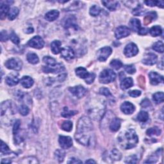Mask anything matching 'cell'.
<instances>
[{"instance_id":"6da1fadb","label":"cell","mask_w":164,"mask_h":164,"mask_svg":"<svg viewBox=\"0 0 164 164\" xmlns=\"http://www.w3.org/2000/svg\"><path fill=\"white\" fill-rule=\"evenodd\" d=\"M92 131L93 125L91 119L85 116L82 117L77 124L75 139L83 145H90L93 136Z\"/></svg>"},{"instance_id":"7a4b0ae2","label":"cell","mask_w":164,"mask_h":164,"mask_svg":"<svg viewBox=\"0 0 164 164\" xmlns=\"http://www.w3.org/2000/svg\"><path fill=\"white\" fill-rule=\"evenodd\" d=\"M118 141L121 147L125 149L135 148L139 142V137L134 130L130 129L121 133L118 137Z\"/></svg>"},{"instance_id":"3957f363","label":"cell","mask_w":164,"mask_h":164,"mask_svg":"<svg viewBox=\"0 0 164 164\" xmlns=\"http://www.w3.org/2000/svg\"><path fill=\"white\" fill-rule=\"evenodd\" d=\"M16 113V105L11 101L3 102L1 105V121L6 117L9 118Z\"/></svg>"},{"instance_id":"277c9868","label":"cell","mask_w":164,"mask_h":164,"mask_svg":"<svg viewBox=\"0 0 164 164\" xmlns=\"http://www.w3.org/2000/svg\"><path fill=\"white\" fill-rule=\"evenodd\" d=\"M116 78V74L112 70L106 69L103 70L99 75V82L101 83L107 84L115 81Z\"/></svg>"},{"instance_id":"5b68a950","label":"cell","mask_w":164,"mask_h":164,"mask_svg":"<svg viewBox=\"0 0 164 164\" xmlns=\"http://www.w3.org/2000/svg\"><path fill=\"white\" fill-rule=\"evenodd\" d=\"M5 65L8 69L19 70L22 68L23 63H22V61L20 59L17 58H13L8 60L5 63Z\"/></svg>"},{"instance_id":"8992f818","label":"cell","mask_w":164,"mask_h":164,"mask_svg":"<svg viewBox=\"0 0 164 164\" xmlns=\"http://www.w3.org/2000/svg\"><path fill=\"white\" fill-rule=\"evenodd\" d=\"M112 50L110 47H105L100 49L97 53V60L100 62H105L108 59L110 55L112 54Z\"/></svg>"},{"instance_id":"52a82bcc","label":"cell","mask_w":164,"mask_h":164,"mask_svg":"<svg viewBox=\"0 0 164 164\" xmlns=\"http://www.w3.org/2000/svg\"><path fill=\"white\" fill-rule=\"evenodd\" d=\"M42 70L45 73L56 74L64 71L65 68L62 64H56L53 66H44Z\"/></svg>"},{"instance_id":"ba28073f","label":"cell","mask_w":164,"mask_h":164,"mask_svg":"<svg viewBox=\"0 0 164 164\" xmlns=\"http://www.w3.org/2000/svg\"><path fill=\"white\" fill-rule=\"evenodd\" d=\"M69 91L72 94H73L75 97H76L78 99H80L85 96L87 91L86 88L82 85L70 87L69 88Z\"/></svg>"},{"instance_id":"9c48e42d","label":"cell","mask_w":164,"mask_h":164,"mask_svg":"<svg viewBox=\"0 0 164 164\" xmlns=\"http://www.w3.org/2000/svg\"><path fill=\"white\" fill-rule=\"evenodd\" d=\"M130 34V30L126 26H120L115 31V36L117 39H121L128 37Z\"/></svg>"},{"instance_id":"30bf717a","label":"cell","mask_w":164,"mask_h":164,"mask_svg":"<svg viewBox=\"0 0 164 164\" xmlns=\"http://www.w3.org/2000/svg\"><path fill=\"white\" fill-rule=\"evenodd\" d=\"M139 53V49L134 43H130L125 47L124 53L127 57H132L137 55Z\"/></svg>"},{"instance_id":"8fae6325","label":"cell","mask_w":164,"mask_h":164,"mask_svg":"<svg viewBox=\"0 0 164 164\" xmlns=\"http://www.w3.org/2000/svg\"><path fill=\"white\" fill-rule=\"evenodd\" d=\"M28 45L35 49H41L44 46V41L40 36H35L30 39L28 42Z\"/></svg>"},{"instance_id":"7c38bea8","label":"cell","mask_w":164,"mask_h":164,"mask_svg":"<svg viewBox=\"0 0 164 164\" xmlns=\"http://www.w3.org/2000/svg\"><path fill=\"white\" fill-rule=\"evenodd\" d=\"M61 56L62 57H63L65 60L70 61L74 59L75 56V53L71 47L66 46L62 49Z\"/></svg>"},{"instance_id":"4fadbf2b","label":"cell","mask_w":164,"mask_h":164,"mask_svg":"<svg viewBox=\"0 0 164 164\" xmlns=\"http://www.w3.org/2000/svg\"><path fill=\"white\" fill-rule=\"evenodd\" d=\"M59 142L62 149H69L73 145V140L68 136H60Z\"/></svg>"},{"instance_id":"5bb4252c","label":"cell","mask_w":164,"mask_h":164,"mask_svg":"<svg viewBox=\"0 0 164 164\" xmlns=\"http://www.w3.org/2000/svg\"><path fill=\"white\" fill-rule=\"evenodd\" d=\"M150 82L153 85H158L159 83H163V78L160 74H159L157 72H151L149 74Z\"/></svg>"},{"instance_id":"9a60e30c","label":"cell","mask_w":164,"mask_h":164,"mask_svg":"<svg viewBox=\"0 0 164 164\" xmlns=\"http://www.w3.org/2000/svg\"><path fill=\"white\" fill-rule=\"evenodd\" d=\"M121 110L125 114L130 115L132 113H134V112L135 110V106L131 103H130V102L125 101L121 105Z\"/></svg>"},{"instance_id":"2e32d148","label":"cell","mask_w":164,"mask_h":164,"mask_svg":"<svg viewBox=\"0 0 164 164\" xmlns=\"http://www.w3.org/2000/svg\"><path fill=\"white\" fill-rule=\"evenodd\" d=\"M157 56L154 53H150L145 55L144 59L142 60V63L148 65H153L157 63Z\"/></svg>"},{"instance_id":"e0dca14e","label":"cell","mask_w":164,"mask_h":164,"mask_svg":"<svg viewBox=\"0 0 164 164\" xmlns=\"http://www.w3.org/2000/svg\"><path fill=\"white\" fill-rule=\"evenodd\" d=\"M5 82L8 85L15 86L19 83V78L17 77V74L14 73H11L7 76Z\"/></svg>"},{"instance_id":"ac0fdd59","label":"cell","mask_w":164,"mask_h":164,"mask_svg":"<svg viewBox=\"0 0 164 164\" xmlns=\"http://www.w3.org/2000/svg\"><path fill=\"white\" fill-rule=\"evenodd\" d=\"M62 42L58 40L53 41L51 44V50L53 54L57 55L61 52Z\"/></svg>"},{"instance_id":"d6986e66","label":"cell","mask_w":164,"mask_h":164,"mask_svg":"<svg viewBox=\"0 0 164 164\" xmlns=\"http://www.w3.org/2000/svg\"><path fill=\"white\" fill-rule=\"evenodd\" d=\"M21 83L22 86L24 87V88H28L33 86L34 82L33 80V79L31 77L28 76H24L21 78Z\"/></svg>"},{"instance_id":"ffe728a7","label":"cell","mask_w":164,"mask_h":164,"mask_svg":"<svg viewBox=\"0 0 164 164\" xmlns=\"http://www.w3.org/2000/svg\"><path fill=\"white\" fill-rule=\"evenodd\" d=\"M121 119L116 117L112 119V122L110 124V129L112 131H117L121 127Z\"/></svg>"},{"instance_id":"44dd1931","label":"cell","mask_w":164,"mask_h":164,"mask_svg":"<svg viewBox=\"0 0 164 164\" xmlns=\"http://www.w3.org/2000/svg\"><path fill=\"white\" fill-rule=\"evenodd\" d=\"M102 3L110 11L116 10L119 6V2L117 1H102Z\"/></svg>"},{"instance_id":"7402d4cb","label":"cell","mask_w":164,"mask_h":164,"mask_svg":"<svg viewBox=\"0 0 164 164\" xmlns=\"http://www.w3.org/2000/svg\"><path fill=\"white\" fill-rule=\"evenodd\" d=\"M10 7L8 4L3 3L2 1L1 2V7H0V17H1V19H3L6 16H8V12L10 11Z\"/></svg>"},{"instance_id":"603a6c76","label":"cell","mask_w":164,"mask_h":164,"mask_svg":"<svg viewBox=\"0 0 164 164\" xmlns=\"http://www.w3.org/2000/svg\"><path fill=\"white\" fill-rule=\"evenodd\" d=\"M59 16V12L56 10H52L46 13L45 19L48 21H53L56 20Z\"/></svg>"},{"instance_id":"cb8c5ba5","label":"cell","mask_w":164,"mask_h":164,"mask_svg":"<svg viewBox=\"0 0 164 164\" xmlns=\"http://www.w3.org/2000/svg\"><path fill=\"white\" fill-rule=\"evenodd\" d=\"M134 85V80L131 78H126L121 83V87L123 90H126Z\"/></svg>"},{"instance_id":"d4e9b609","label":"cell","mask_w":164,"mask_h":164,"mask_svg":"<svg viewBox=\"0 0 164 164\" xmlns=\"http://www.w3.org/2000/svg\"><path fill=\"white\" fill-rule=\"evenodd\" d=\"M76 71V74L78 77L83 79H85L89 74V73L87 71V70L82 67H79L75 70Z\"/></svg>"},{"instance_id":"484cf974","label":"cell","mask_w":164,"mask_h":164,"mask_svg":"<svg viewBox=\"0 0 164 164\" xmlns=\"http://www.w3.org/2000/svg\"><path fill=\"white\" fill-rule=\"evenodd\" d=\"M110 157L112 161H119L121 160L122 155L121 152L118 149H113L111 151V153H110Z\"/></svg>"},{"instance_id":"4316f807","label":"cell","mask_w":164,"mask_h":164,"mask_svg":"<svg viewBox=\"0 0 164 164\" xmlns=\"http://www.w3.org/2000/svg\"><path fill=\"white\" fill-rule=\"evenodd\" d=\"M157 14L154 12H151L148 13L144 17V23L145 24H150L153 21L157 19Z\"/></svg>"},{"instance_id":"83f0119b","label":"cell","mask_w":164,"mask_h":164,"mask_svg":"<svg viewBox=\"0 0 164 164\" xmlns=\"http://www.w3.org/2000/svg\"><path fill=\"white\" fill-rule=\"evenodd\" d=\"M140 21L139 19L134 18L131 19L130 21L131 28L134 32H139V30L140 28Z\"/></svg>"},{"instance_id":"f1b7e54d","label":"cell","mask_w":164,"mask_h":164,"mask_svg":"<svg viewBox=\"0 0 164 164\" xmlns=\"http://www.w3.org/2000/svg\"><path fill=\"white\" fill-rule=\"evenodd\" d=\"M149 32L153 37H158L162 33V29L160 26L156 25L150 29Z\"/></svg>"},{"instance_id":"f546056e","label":"cell","mask_w":164,"mask_h":164,"mask_svg":"<svg viewBox=\"0 0 164 164\" xmlns=\"http://www.w3.org/2000/svg\"><path fill=\"white\" fill-rule=\"evenodd\" d=\"M77 114L78 111H76V110H69L68 107H64L63 112L61 114V116L65 118H69Z\"/></svg>"},{"instance_id":"4dcf8cb0","label":"cell","mask_w":164,"mask_h":164,"mask_svg":"<svg viewBox=\"0 0 164 164\" xmlns=\"http://www.w3.org/2000/svg\"><path fill=\"white\" fill-rule=\"evenodd\" d=\"M27 60L32 64H37L39 63V59L38 56L33 53H29L27 55Z\"/></svg>"},{"instance_id":"1f68e13d","label":"cell","mask_w":164,"mask_h":164,"mask_svg":"<svg viewBox=\"0 0 164 164\" xmlns=\"http://www.w3.org/2000/svg\"><path fill=\"white\" fill-rule=\"evenodd\" d=\"M153 101L157 104L163 103L164 100L163 92H158L155 93V94H154L153 96Z\"/></svg>"},{"instance_id":"d6a6232c","label":"cell","mask_w":164,"mask_h":164,"mask_svg":"<svg viewBox=\"0 0 164 164\" xmlns=\"http://www.w3.org/2000/svg\"><path fill=\"white\" fill-rule=\"evenodd\" d=\"M19 10L17 7H13L10 10L8 14V18L9 20L12 21L16 19L17 16L19 14Z\"/></svg>"},{"instance_id":"836d02e7","label":"cell","mask_w":164,"mask_h":164,"mask_svg":"<svg viewBox=\"0 0 164 164\" xmlns=\"http://www.w3.org/2000/svg\"><path fill=\"white\" fill-rule=\"evenodd\" d=\"M65 157V153L62 149H57L55 152V157L60 163L62 162Z\"/></svg>"},{"instance_id":"e575fe53","label":"cell","mask_w":164,"mask_h":164,"mask_svg":"<svg viewBox=\"0 0 164 164\" xmlns=\"http://www.w3.org/2000/svg\"><path fill=\"white\" fill-rule=\"evenodd\" d=\"M149 119V114L145 111H141L137 115V120L142 122H145Z\"/></svg>"},{"instance_id":"d590c367","label":"cell","mask_w":164,"mask_h":164,"mask_svg":"<svg viewBox=\"0 0 164 164\" xmlns=\"http://www.w3.org/2000/svg\"><path fill=\"white\" fill-rule=\"evenodd\" d=\"M146 134H147V135L148 136H153V135L159 136L161 134V130L157 127L151 128L147 130V131H146Z\"/></svg>"},{"instance_id":"8d00e7d4","label":"cell","mask_w":164,"mask_h":164,"mask_svg":"<svg viewBox=\"0 0 164 164\" xmlns=\"http://www.w3.org/2000/svg\"><path fill=\"white\" fill-rule=\"evenodd\" d=\"M153 49L157 52L162 53L164 51L163 43L162 41H158L155 42L153 45Z\"/></svg>"},{"instance_id":"74e56055","label":"cell","mask_w":164,"mask_h":164,"mask_svg":"<svg viewBox=\"0 0 164 164\" xmlns=\"http://www.w3.org/2000/svg\"><path fill=\"white\" fill-rule=\"evenodd\" d=\"M61 128L65 131H70L73 129V122L70 121H65L62 124Z\"/></svg>"},{"instance_id":"f35d334b","label":"cell","mask_w":164,"mask_h":164,"mask_svg":"<svg viewBox=\"0 0 164 164\" xmlns=\"http://www.w3.org/2000/svg\"><path fill=\"white\" fill-rule=\"evenodd\" d=\"M43 62L47 66H53V65H55L56 64V62L55 59H54L53 58H52V57L49 56H44L43 58Z\"/></svg>"},{"instance_id":"ab89813d","label":"cell","mask_w":164,"mask_h":164,"mask_svg":"<svg viewBox=\"0 0 164 164\" xmlns=\"http://www.w3.org/2000/svg\"><path fill=\"white\" fill-rule=\"evenodd\" d=\"M110 65L112 68L115 69L116 70H119L122 67V63L121 62V61L117 59L113 60L111 62H110Z\"/></svg>"},{"instance_id":"60d3db41","label":"cell","mask_w":164,"mask_h":164,"mask_svg":"<svg viewBox=\"0 0 164 164\" xmlns=\"http://www.w3.org/2000/svg\"><path fill=\"white\" fill-rule=\"evenodd\" d=\"M89 12H90V14L92 16H94V17L97 16L100 14L101 8L98 6L94 5L91 7Z\"/></svg>"},{"instance_id":"b9f144b4","label":"cell","mask_w":164,"mask_h":164,"mask_svg":"<svg viewBox=\"0 0 164 164\" xmlns=\"http://www.w3.org/2000/svg\"><path fill=\"white\" fill-rule=\"evenodd\" d=\"M22 163H39V161L36 158L33 157H29L23 158L22 160L20 162Z\"/></svg>"},{"instance_id":"7bdbcfd3","label":"cell","mask_w":164,"mask_h":164,"mask_svg":"<svg viewBox=\"0 0 164 164\" xmlns=\"http://www.w3.org/2000/svg\"><path fill=\"white\" fill-rule=\"evenodd\" d=\"M1 151L2 154H9L10 153H14L11 151L9 148H8V146L3 141H1Z\"/></svg>"},{"instance_id":"ee69618b","label":"cell","mask_w":164,"mask_h":164,"mask_svg":"<svg viewBox=\"0 0 164 164\" xmlns=\"http://www.w3.org/2000/svg\"><path fill=\"white\" fill-rule=\"evenodd\" d=\"M74 21L75 20H73V17H69V18L67 19V20H66L65 22V24H64L65 28L68 29L69 28H71L72 26L73 27L77 28V25L75 24Z\"/></svg>"},{"instance_id":"f6af8a7d","label":"cell","mask_w":164,"mask_h":164,"mask_svg":"<svg viewBox=\"0 0 164 164\" xmlns=\"http://www.w3.org/2000/svg\"><path fill=\"white\" fill-rule=\"evenodd\" d=\"M19 111L22 116H27V115L29 114L30 109L26 105H22L20 106V107L19 108Z\"/></svg>"},{"instance_id":"bcb514c9","label":"cell","mask_w":164,"mask_h":164,"mask_svg":"<svg viewBox=\"0 0 164 164\" xmlns=\"http://www.w3.org/2000/svg\"><path fill=\"white\" fill-rule=\"evenodd\" d=\"M126 72L130 74H133L136 72V69L134 65H126L125 66Z\"/></svg>"},{"instance_id":"7dc6e473","label":"cell","mask_w":164,"mask_h":164,"mask_svg":"<svg viewBox=\"0 0 164 164\" xmlns=\"http://www.w3.org/2000/svg\"><path fill=\"white\" fill-rule=\"evenodd\" d=\"M10 39L12 41V42L15 44H19L20 42V39L19 37L14 32H12L10 35Z\"/></svg>"},{"instance_id":"c3c4849f","label":"cell","mask_w":164,"mask_h":164,"mask_svg":"<svg viewBox=\"0 0 164 164\" xmlns=\"http://www.w3.org/2000/svg\"><path fill=\"white\" fill-rule=\"evenodd\" d=\"M143 10H144V8L142 7V5H138V6H137L135 8L132 13H133V14H134L135 16H141L142 14V13L144 12Z\"/></svg>"},{"instance_id":"681fc988","label":"cell","mask_w":164,"mask_h":164,"mask_svg":"<svg viewBox=\"0 0 164 164\" xmlns=\"http://www.w3.org/2000/svg\"><path fill=\"white\" fill-rule=\"evenodd\" d=\"M158 157H159V149L154 153V156H152L149 159H148V160L144 162V163H156L158 160L157 158Z\"/></svg>"},{"instance_id":"f907efd6","label":"cell","mask_w":164,"mask_h":164,"mask_svg":"<svg viewBox=\"0 0 164 164\" xmlns=\"http://www.w3.org/2000/svg\"><path fill=\"white\" fill-rule=\"evenodd\" d=\"M20 126H21L20 120H17L14 123V127H13V134H14V135H16L19 131Z\"/></svg>"},{"instance_id":"816d5d0a","label":"cell","mask_w":164,"mask_h":164,"mask_svg":"<svg viewBox=\"0 0 164 164\" xmlns=\"http://www.w3.org/2000/svg\"><path fill=\"white\" fill-rule=\"evenodd\" d=\"M125 162L128 163H137L138 162V158L135 155H132V156L126 158Z\"/></svg>"},{"instance_id":"f5cc1de1","label":"cell","mask_w":164,"mask_h":164,"mask_svg":"<svg viewBox=\"0 0 164 164\" xmlns=\"http://www.w3.org/2000/svg\"><path fill=\"white\" fill-rule=\"evenodd\" d=\"M96 78V75L94 73H89L88 74V76L85 79V82L87 84H91L92 83H93V82L94 81Z\"/></svg>"},{"instance_id":"db71d44e","label":"cell","mask_w":164,"mask_h":164,"mask_svg":"<svg viewBox=\"0 0 164 164\" xmlns=\"http://www.w3.org/2000/svg\"><path fill=\"white\" fill-rule=\"evenodd\" d=\"M99 93H100V94L107 96V97L112 96V94H111V93H110L109 89H108L107 88H105V87H103V88H100Z\"/></svg>"},{"instance_id":"11a10c76","label":"cell","mask_w":164,"mask_h":164,"mask_svg":"<svg viewBox=\"0 0 164 164\" xmlns=\"http://www.w3.org/2000/svg\"><path fill=\"white\" fill-rule=\"evenodd\" d=\"M0 39H1V42H5V41H7L8 39V34H7L6 31H5V30L1 31V35H0Z\"/></svg>"},{"instance_id":"9f6ffc18","label":"cell","mask_w":164,"mask_h":164,"mask_svg":"<svg viewBox=\"0 0 164 164\" xmlns=\"http://www.w3.org/2000/svg\"><path fill=\"white\" fill-rule=\"evenodd\" d=\"M140 94H141V92L138 90L131 91L129 92V95L133 97H137L140 96Z\"/></svg>"},{"instance_id":"6f0895ef","label":"cell","mask_w":164,"mask_h":164,"mask_svg":"<svg viewBox=\"0 0 164 164\" xmlns=\"http://www.w3.org/2000/svg\"><path fill=\"white\" fill-rule=\"evenodd\" d=\"M141 106H142V107H144V108H147L149 107V106H151V103H150L148 99H145L144 101H142Z\"/></svg>"},{"instance_id":"680465c9","label":"cell","mask_w":164,"mask_h":164,"mask_svg":"<svg viewBox=\"0 0 164 164\" xmlns=\"http://www.w3.org/2000/svg\"><path fill=\"white\" fill-rule=\"evenodd\" d=\"M149 32V29L146 28H142L139 30V34L140 35H146Z\"/></svg>"},{"instance_id":"91938a15","label":"cell","mask_w":164,"mask_h":164,"mask_svg":"<svg viewBox=\"0 0 164 164\" xmlns=\"http://www.w3.org/2000/svg\"><path fill=\"white\" fill-rule=\"evenodd\" d=\"M144 3L148 6L151 7H154V6H157V1H145Z\"/></svg>"},{"instance_id":"94428289","label":"cell","mask_w":164,"mask_h":164,"mask_svg":"<svg viewBox=\"0 0 164 164\" xmlns=\"http://www.w3.org/2000/svg\"><path fill=\"white\" fill-rule=\"evenodd\" d=\"M68 163H82V162L81 160H79V159L72 158H70V160L68 162Z\"/></svg>"},{"instance_id":"6125c7cd","label":"cell","mask_w":164,"mask_h":164,"mask_svg":"<svg viewBox=\"0 0 164 164\" xmlns=\"http://www.w3.org/2000/svg\"><path fill=\"white\" fill-rule=\"evenodd\" d=\"M163 5H164V2L163 1H157V6H158V7L163 8Z\"/></svg>"},{"instance_id":"be15d7a7","label":"cell","mask_w":164,"mask_h":164,"mask_svg":"<svg viewBox=\"0 0 164 164\" xmlns=\"http://www.w3.org/2000/svg\"><path fill=\"white\" fill-rule=\"evenodd\" d=\"M85 163H96V162L94 161V160H93L92 159H90V160H87L86 162H85Z\"/></svg>"},{"instance_id":"e7e4bbea","label":"cell","mask_w":164,"mask_h":164,"mask_svg":"<svg viewBox=\"0 0 164 164\" xmlns=\"http://www.w3.org/2000/svg\"><path fill=\"white\" fill-rule=\"evenodd\" d=\"M12 162L10 160H3L1 161V163H11Z\"/></svg>"}]
</instances>
